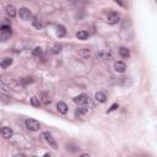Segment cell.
Returning <instances> with one entry per match:
<instances>
[{"mask_svg": "<svg viewBox=\"0 0 157 157\" xmlns=\"http://www.w3.org/2000/svg\"><path fill=\"white\" fill-rule=\"evenodd\" d=\"M88 112V109L86 107H79L75 111V118H82L84 115H86Z\"/></svg>", "mask_w": 157, "mask_h": 157, "instance_id": "obj_13", "label": "cell"}, {"mask_svg": "<svg viewBox=\"0 0 157 157\" xmlns=\"http://www.w3.org/2000/svg\"><path fill=\"white\" fill-rule=\"evenodd\" d=\"M42 136H43V139L45 140V142L48 144L50 147H53L54 150H58V142H57V140L53 138V135L49 133V131H44L43 134H42Z\"/></svg>", "mask_w": 157, "mask_h": 157, "instance_id": "obj_2", "label": "cell"}, {"mask_svg": "<svg viewBox=\"0 0 157 157\" xmlns=\"http://www.w3.org/2000/svg\"><path fill=\"white\" fill-rule=\"evenodd\" d=\"M0 87L5 91H18L21 90V86H20L16 81H13L10 77H5V76H0Z\"/></svg>", "mask_w": 157, "mask_h": 157, "instance_id": "obj_1", "label": "cell"}, {"mask_svg": "<svg viewBox=\"0 0 157 157\" xmlns=\"http://www.w3.org/2000/svg\"><path fill=\"white\" fill-rule=\"evenodd\" d=\"M118 108H119V104H118V103H113V104L111 106V108L108 109V112H107V113H111V112L115 111V109H118Z\"/></svg>", "mask_w": 157, "mask_h": 157, "instance_id": "obj_25", "label": "cell"}, {"mask_svg": "<svg viewBox=\"0 0 157 157\" xmlns=\"http://www.w3.org/2000/svg\"><path fill=\"white\" fill-rule=\"evenodd\" d=\"M119 55L123 59H129L130 58V49L126 48V47H120L119 48Z\"/></svg>", "mask_w": 157, "mask_h": 157, "instance_id": "obj_14", "label": "cell"}, {"mask_svg": "<svg viewBox=\"0 0 157 157\" xmlns=\"http://www.w3.org/2000/svg\"><path fill=\"white\" fill-rule=\"evenodd\" d=\"M0 134H1V136L4 139H11L12 135H13V131L9 126H3L1 129H0Z\"/></svg>", "mask_w": 157, "mask_h": 157, "instance_id": "obj_7", "label": "cell"}, {"mask_svg": "<svg viewBox=\"0 0 157 157\" xmlns=\"http://www.w3.org/2000/svg\"><path fill=\"white\" fill-rule=\"evenodd\" d=\"M119 21H120V16H119L118 12H115V11H109V12L107 13V22H108L109 25H117Z\"/></svg>", "mask_w": 157, "mask_h": 157, "instance_id": "obj_4", "label": "cell"}, {"mask_svg": "<svg viewBox=\"0 0 157 157\" xmlns=\"http://www.w3.org/2000/svg\"><path fill=\"white\" fill-rule=\"evenodd\" d=\"M18 16H20L21 20H23V21H28V20L32 17V12H31L30 9H27V8H20Z\"/></svg>", "mask_w": 157, "mask_h": 157, "instance_id": "obj_5", "label": "cell"}, {"mask_svg": "<svg viewBox=\"0 0 157 157\" xmlns=\"http://www.w3.org/2000/svg\"><path fill=\"white\" fill-rule=\"evenodd\" d=\"M25 124H26V128L28 129L30 131H38L39 130V128H40V124L36 120V119H26L25 121Z\"/></svg>", "mask_w": 157, "mask_h": 157, "instance_id": "obj_3", "label": "cell"}, {"mask_svg": "<svg viewBox=\"0 0 157 157\" xmlns=\"http://www.w3.org/2000/svg\"><path fill=\"white\" fill-rule=\"evenodd\" d=\"M5 11H6V15H8L9 17H11V18H13L17 15L16 8L13 5H8V6H6V9H5Z\"/></svg>", "mask_w": 157, "mask_h": 157, "instance_id": "obj_12", "label": "cell"}, {"mask_svg": "<svg viewBox=\"0 0 157 157\" xmlns=\"http://www.w3.org/2000/svg\"><path fill=\"white\" fill-rule=\"evenodd\" d=\"M57 36L59 38H63V37L66 36V28L63 25H58L57 26Z\"/></svg>", "mask_w": 157, "mask_h": 157, "instance_id": "obj_15", "label": "cell"}, {"mask_svg": "<svg viewBox=\"0 0 157 157\" xmlns=\"http://www.w3.org/2000/svg\"><path fill=\"white\" fill-rule=\"evenodd\" d=\"M39 99H40V103L44 104V106H49L52 103V99H50L49 94L47 93V92H42V93H40Z\"/></svg>", "mask_w": 157, "mask_h": 157, "instance_id": "obj_9", "label": "cell"}, {"mask_svg": "<svg viewBox=\"0 0 157 157\" xmlns=\"http://www.w3.org/2000/svg\"><path fill=\"white\" fill-rule=\"evenodd\" d=\"M33 80L32 77H22L21 80H20V84L21 85H23V86H26V85H30V84H32L33 82Z\"/></svg>", "mask_w": 157, "mask_h": 157, "instance_id": "obj_21", "label": "cell"}, {"mask_svg": "<svg viewBox=\"0 0 157 157\" xmlns=\"http://www.w3.org/2000/svg\"><path fill=\"white\" fill-rule=\"evenodd\" d=\"M12 63H13V60L11 58H4L3 61L0 63V66H1L3 69H6V67H9L10 65H12Z\"/></svg>", "mask_w": 157, "mask_h": 157, "instance_id": "obj_17", "label": "cell"}, {"mask_svg": "<svg viewBox=\"0 0 157 157\" xmlns=\"http://www.w3.org/2000/svg\"><path fill=\"white\" fill-rule=\"evenodd\" d=\"M30 102H31V106L35 107V108H38V107H40V104H42L40 103V99L38 97H36V96H32Z\"/></svg>", "mask_w": 157, "mask_h": 157, "instance_id": "obj_18", "label": "cell"}, {"mask_svg": "<svg viewBox=\"0 0 157 157\" xmlns=\"http://www.w3.org/2000/svg\"><path fill=\"white\" fill-rule=\"evenodd\" d=\"M74 102L76 104L82 106V104H86V103L90 102V97H88L86 93H81V94H79V96H76V97L74 98Z\"/></svg>", "mask_w": 157, "mask_h": 157, "instance_id": "obj_6", "label": "cell"}, {"mask_svg": "<svg viewBox=\"0 0 157 157\" xmlns=\"http://www.w3.org/2000/svg\"><path fill=\"white\" fill-rule=\"evenodd\" d=\"M114 1H115V3H118V4L120 5V6H123V3L120 1V0H114Z\"/></svg>", "mask_w": 157, "mask_h": 157, "instance_id": "obj_26", "label": "cell"}, {"mask_svg": "<svg viewBox=\"0 0 157 157\" xmlns=\"http://www.w3.org/2000/svg\"><path fill=\"white\" fill-rule=\"evenodd\" d=\"M81 156H82V157H88V156H90V155H87V153H82V155H81Z\"/></svg>", "mask_w": 157, "mask_h": 157, "instance_id": "obj_27", "label": "cell"}, {"mask_svg": "<svg viewBox=\"0 0 157 157\" xmlns=\"http://www.w3.org/2000/svg\"><path fill=\"white\" fill-rule=\"evenodd\" d=\"M80 54L82 55V58L86 59V58H88V57L91 55V52H90V49H88V48H82V49L80 50Z\"/></svg>", "mask_w": 157, "mask_h": 157, "instance_id": "obj_22", "label": "cell"}, {"mask_svg": "<svg viewBox=\"0 0 157 157\" xmlns=\"http://www.w3.org/2000/svg\"><path fill=\"white\" fill-rule=\"evenodd\" d=\"M114 70L117 71V72H125L126 70V64L124 63V61H121V60H118V61H115L114 63Z\"/></svg>", "mask_w": 157, "mask_h": 157, "instance_id": "obj_8", "label": "cell"}, {"mask_svg": "<svg viewBox=\"0 0 157 157\" xmlns=\"http://www.w3.org/2000/svg\"><path fill=\"white\" fill-rule=\"evenodd\" d=\"M32 26L33 27H35V28L36 30H43V25L42 23H40L39 21H38V20H33V21H32Z\"/></svg>", "mask_w": 157, "mask_h": 157, "instance_id": "obj_23", "label": "cell"}, {"mask_svg": "<svg viewBox=\"0 0 157 157\" xmlns=\"http://www.w3.org/2000/svg\"><path fill=\"white\" fill-rule=\"evenodd\" d=\"M61 48H63V47H61V44H55L52 48V53L53 54H59L60 52H61Z\"/></svg>", "mask_w": 157, "mask_h": 157, "instance_id": "obj_24", "label": "cell"}, {"mask_svg": "<svg viewBox=\"0 0 157 157\" xmlns=\"http://www.w3.org/2000/svg\"><path fill=\"white\" fill-rule=\"evenodd\" d=\"M107 94L103 92V91H98L96 92V94H94V99H96L97 102H99V103H104V102H107Z\"/></svg>", "mask_w": 157, "mask_h": 157, "instance_id": "obj_11", "label": "cell"}, {"mask_svg": "<svg viewBox=\"0 0 157 157\" xmlns=\"http://www.w3.org/2000/svg\"><path fill=\"white\" fill-rule=\"evenodd\" d=\"M42 54H43V49L40 48V47H36V48H33V50H32V55L33 57L39 58V57H42Z\"/></svg>", "mask_w": 157, "mask_h": 157, "instance_id": "obj_20", "label": "cell"}, {"mask_svg": "<svg viewBox=\"0 0 157 157\" xmlns=\"http://www.w3.org/2000/svg\"><path fill=\"white\" fill-rule=\"evenodd\" d=\"M57 111L60 114H66L67 111H69V107L66 106L65 102H58V103H57Z\"/></svg>", "mask_w": 157, "mask_h": 157, "instance_id": "obj_10", "label": "cell"}, {"mask_svg": "<svg viewBox=\"0 0 157 157\" xmlns=\"http://www.w3.org/2000/svg\"><path fill=\"white\" fill-rule=\"evenodd\" d=\"M76 37L80 40H86V39H88V37H90V33H88L87 31H79L76 33Z\"/></svg>", "mask_w": 157, "mask_h": 157, "instance_id": "obj_16", "label": "cell"}, {"mask_svg": "<svg viewBox=\"0 0 157 157\" xmlns=\"http://www.w3.org/2000/svg\"><path fill=\"white\" fill-rule=\"evenodd\" d=\"M0 32L1 33H5V35H11V26L9 25H3L1 27H0Z\"/></svg>", "mask_w": 157, "mask_h": 157, "instance_id": "obj_19", "label": "cell"}]
</instances>
